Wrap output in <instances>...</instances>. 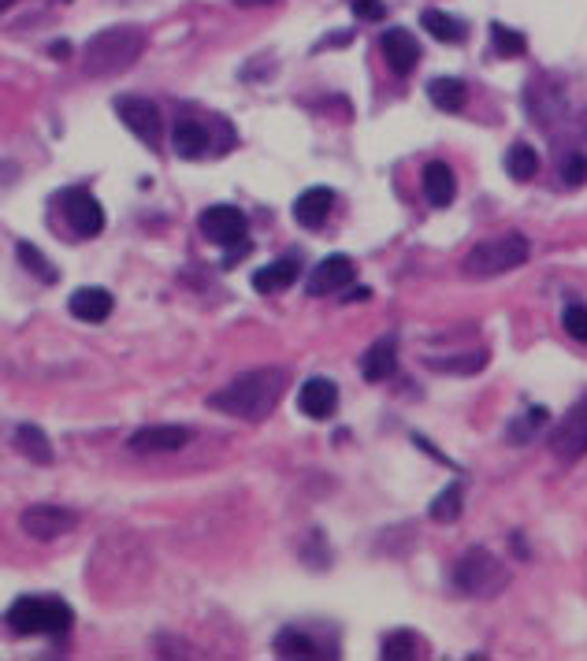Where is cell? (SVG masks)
I'll return each instance as SVG.
<instances>
[{
    "mask_svg": "<svg viewBox=\"0 0 587 661\" xmlns=\"http://www.w3.org/2000/svg\"><path fill=\"white\" fill-rule=\"evenodd\" d=\"M238 8H268V4H275V0H235Z\"/></svg>",
    "mask_w": 587,
    "mask_h": 661,
    "instance_id": "d590c367",
    "label": "cell"
},
{
    "mask_svg": "<svg viewBox=\"0 0 587 661\" xmlns=\"http://www.w3.org/2000/svg\"><path fill=\"white\" fill-rule=\"evenodd\" d=\"M420 639L413 632H391L383 639V658L387 661H402V658H417Z\"/></svg>",
    "mask_w": 587,
    "mask_h": 661,
    "instance_id": "f546056e",
    "label": "cell"
},
{
    "mask_svg": "<svg viewBox=\"0 0 587 661\" xmlns=\"http://www.w3.org/2000/svg\"><path fill=\"white\" fill-rule=\"evenodd\" d=\"M350 8L357 19H383V0H350Z\"/></svg>",
    "mask_w": 587,
    "mask_h": 661,
    "instance_id": "836d02e7",
    "label": "cell"
},
{
    "mask_svg": "<svg viewBox=\"0 0 587 661\" xmlns=\"http://www.w3.org/2000/svg\"><path fill=\"white\" fill-rule=\"evenodd\" d=\"M394 368H398V342H394L391 335L372 342L368 353L361 357V372H365L368 383H383V379H391Z\"/></svg>",
    "mask_w": 587,
    "mask_h": 661,
    "instance_id": "ac0fdd59",
    "label": "cell"
},
{
    "mask_svg": "<svg viewBox=\"0 0 587 661\" xmlns=\"http://www.w3.org/2000/svg\"><path fill=\"white\" fill-rule=\"evenodd\" d=\"M15 450L23 457H30L34 465H49L53 461V446H49V435L38 428V424H23L15 431Z\"/></svg>",
    "mask_w": 587,
    "mask_h": 661,
    "instance_id": "cb8c5ba5",
    "label": "cell"
},
{
    "mask_svg": "<svg viewBox=\"0 0 587 661\" xmlns=\"http://www.w3.org/2000/svg\"><path fill=\"white\" fill-rule=\"evenodd\" d=\"M197 227H201V234L209 238L212 246H223V249H235L246 242V231L249 223L246 216H242V208L235 205H212L205 208L201 216H197Z\"/></svg>",
    "mask_w": 587,
    "mask_h": 661,
    "instance_id": "52a82bcc",
    "label": "cell"
},
{
    "mask_svg": "<svg viewBox=\"0 0 587 661\" xmlns=\"http://www.w3.org/2000/svg\"><path fill=\"white\" fill-rule=\"evenodd\" d=\"M8 628L19 632V636H60L71 628L75 621V610L67 606L64 598L53 595H23L12 602L8 610Z\"/></svg>",
    "mask_w": 587,
    "mask_h": 661,
    "instance_id": "3957f363",
    "label": "cell"
},
{
    "mask_svg": "<svg viewBox=\"0 0 587 661\" xmlns=\"http://www.w3.org/2000/svg\"><path fill=\"white\" fill-rule=\"evenodd\" d=\"M171 145H175V156L201 160V156L212 153V134L201 119H179V123H175V134H171Z\"/></svg>",
    "mask_w": 587,
    "mask_h": 661,
    "instance_id": "2e32d148",
    "label": "cell"
},
{
    "mask_svg": "<svg viewBox=\"0 0 587 661\" xmlns=\"http://www.w3.org/2000/svg\"><path fill=\"white\" fill-rule=\"evenodd\" d=\"M116 116L123 119V127H131L145 145L160 142V108L149 97H116Z\"/></svg>",
    "mask_w": 587,
    "mask_h": 661,
    "instance_id": "30bf717a",
    "label": "cell"
},
{
    "mask_svg": "<svg viewBox=\"0 0 587 661\" xmlns=\"http://www.w3.org/2000/svg\"><path fill=\"white\" fill-rule=\"evenodd\" d=\"M428 101L435 108H443V112H461L465 101H469V90H465V82L461 78H431L428 82Z\"/></svg>",
    "mask_w": 587,
    "mask_h": 661,
    "instance_id": "603a6c76",
    "label": "cell"
},
{
    "mask_svg": "<svg viewBox=\"0 0 587 661\" xmlns=\"http://www.w3.org/2000/svg\"><path fill=\"white\" fill-rule=\"evenodd\" d=\"M539 424H547V409H532L528 420L521 416V420L509 428V442H513V446H521V439H532V431L539 428Z\"/></svg>",
    "mask_w": 587,
    "mask_h": 661,
    "instance_id": "4dcf8cb0",
    "label": "cell"
},
{
    "mask_svg": "<svg viewBox=\"0 0 587 661\" xmlns=\"http://www.w3.org/2000/svg\"><path fill=\"white\" fill-rule=\"evenodd\" d=\"M565 182L569 186H584L587 182V156L584 153H573L565 160Z\"/></svg>",
    "mask_w": 587,
    "mask_h": 661,
    "instance_id": "d6a6232c",
    "label": "cell"
},
{
    "mask_svg": "<svg viewBox=\"0 0 587 661\" xmlns=\"http://www.w3.org/2000/svg\"><path fill=\"white\" fill-rule=\"evenodd\" d=\"M190 442V428L179 424H157V428H142L131 435L134 454H171V450H183Z\"/></svg>",
    "mask_w": 587,
    "mask_h": 661,
    "instance_id": "5bb4252c",
    "label": "cell"
},
{
    "mask_svg": "<svg viewBox=\"0 0 587 661\" xmlns=\"http://www.w3.org/2000/svg\"><path fill=\"white\" fill-rule=\"evenodd\" d=\"M461 506H465V487H461V480H454L435 494V502L428 506V517L435 520V524H454V520L461 517Z\"/></svg>",
    "mask_w": 587,
    "mask_h": 661,
    "instance_id": "d4e9b609",
    "label": "cell"
},
{
    "mask_svg": "<svg viewBox=\"0 0 587 661\" xmlns=\"http://www.w3.org/2000/svg\"><path fill=\"white\" fill-rule=\"evenodd\" d=\"M19 524H23V532H27L30 539H38V543H53V539H60V535L75 532L79 513H71V509H64V506H53V502H41V506L23 509Z\"/></svg>",
    "mask_w": 587,
    "mask_h": 661,
    "instance_id": "9c48e42d",
    "label": "cell"
},
{
    "mask_svg": "<svg viewBox=\"0 0 587 661\" xmlns=\"http://www.w3.org/2000/svg\"><path fill=\"white\" fill-rule=\"evenodd\" d=\"M584 134H587V112H584Z\"/></svg>",
    "mask_w": 587,
    "mask_h": 661,
    "instance_id": "74e56055",
    "label": "cell"
},
{
    "mask_svg": "<svg viewBox=\"0 0 587 661\" xmlns=\"http://www.w3.org/2000/svg\"><path fill=\"white\" fill-rule=\"evenodd\" d=\"M550 450L565 465H573V461H580L587 454V394L561 416L558 428L550 431Z\"/></svg>",
    "mask_w": 587,
    "mask_h": 661,
    "instance_id": "8992f818",
    "label": "cell"
},
{
    "mask_svg": "<svg viewBox=\"0 0 587 661\" xmlns=\"http://www.w3.org/2000/svg\"><path fill=\"white\" fill-rule=\"evenodd\" d=\"M379 52H383V60L391 67L394 75H409V71H417L420 64V41L402 30V26H394V30H383V38H379Z\"/></svg>",
    "mask_w": 587,
    "mask_h": 661,
    "instance_id": "7c38bea8",
    "label": "cell"
},
{
    "mask_svg": "<svg viewBox=\"0 0 587 661\" xmlns=\"http://www.w3.org/2000/svg\"><path fill=\"white\" fill-rule=\"evenodd\" d=\"M145 52V30L142 26H108L101 34L86 41V75L112 78L123 75L127 67L138 64Z\"/></svg>",
    "mask_w": 587,
    "mask_h": 661,
    "instance_id": "7a4b0ae2",
    "label": "cell"
},
{
    "mask_svg": "<svg viewBox=\"0 0 587 661\" xmlns=\"http://www.w3.org/2000/svg\"><path fill=\"white\" fill-rule=\"evenodd\" d=\"M491 45H495V56L513 60V56H521L528 49V38L517 34V30H509L506 23H491Z\"/></svg>",
    "mask_w": 587,
    "mask_h": 661,
    "instance_id": "83f0119b",
    "label": "cell"
},
{
    "mask_svg": "<svg viewBox=\"0 0 587 661\" xmlns=\"http://www.w3.org/2000/svg\"><path fill=\"white\" fill-rule=\"evenodd\" d=\"M424 197H428V205H435V208L454 205L457 179H454V171H450V164L431 160L428 168H424Z\"/></svg>",
    "mask_w": 587,
    "mask_h": 661,
    "instance_id": "d6986e66",
    "label": "cell"
},
{
    "mask_svg": "<svg viewBox=\"0 0 587 661\" xmlns=\"http://www.w3.org/2000/svg\"><path fill=\"white\" fill-rule=\"evenodd\" d=\"M528 253H532L528 238L517 231H506L472 249L469 257H465V264H461V272L469 275V279H495V275H506V272H513V268H521L524 260H528Z\"/></svg>",
    "mask_w": 587,
    "mask_h": 661,
    "instance_id": "5b68a950",
    "label": "cell"
},
{
    "mask_svg": "<svg viewBox=\"0 0 587 661\" xmlns=\"http://www.w3.org/2000/svg\"><path fill=\"white\" fill-rule=\"evenodd\" d=\"M301 275V264L294 257H283L275 260V264H268V268H261V272H253V290L257 294H279V290H287V286L298 283Z\"/></svg>",
    "mask_w": 587,
    "mask_h": 661,
    "instance_id": "44dd1931",
    "label": "cell"
},
{
    "mask_svg": "<svg viewBox=\"0 0 587 661\" xmlns=\"http://www.w3.org/2000/svg\"><path fill=\"white\" fill-rule=\"evenodd\" d=\"M67 309L82 324H101V320L112 316V294H108L105 286H79L71 294V301H67Z\"/></svg>",
    "mask_w": 587,
    "mask_h": 661,
    "instance_id": "9a60e30c",
    "label": "cell"
},
{
    "mask_svg": "<svg viewBox=\"0 0 587 661\" xmlns=\"http://www.w3.org/2000/svg\"><path fill=\"white\" fill-rule=\"evenodd\" d=\"M15 0H0V12H8V8H12Z\"/></svg>",
    "mask_w": 587,
    "mask_h": 661,
    "instance_id": "8d00e7d4",
    "label": "cell"
},
{
    "mask_svg": "<svg viewBox=\"0 0 587 661\" xmlns=\"http://www.w3.org/2000/svg\"><path fill=\"white\" fill-rule=\"evenodd\" d=\"M287 390V372L283 368H253L242 372L238 379H231L223 390L209 394V409L223 416H235V420H249V424H261L275 413V405Z\"/></svg>",
    "mask_w": 587,
    "mask_h": 661,
    "instance_id": "6da1fadb",
    "label": "cell"
},
{
    "mask_svg": "<svg viewBox=\"0 0 587 661\" xmlns=\"http://www.w3.org/2000/svg\"><path fill=\"white\" fill-rule=\"evenodd\" d=\"M420 26L435 41H443V45H461V41L469 38V26L461 23V19H454V15L439 12V8H424L420 12Z\"/></svg>",
    "mask_w": 587,
    "mask_h": 661,
    "instance_id": "7402d4cb",
    "label": "cell"
},
{
    "mask_svg": "<svg viewBox=\"0 0 587 661\" xmlns=\"http://www.w3.org/2000/svg\"><path fill=\"white\" fill-rule=\"evenodd\" d=\"M53 56H56V60H67V56H71V45H67V41H56Z\"/></svg>",
    "mask_w": 587,
    "mask_h": 661,
    "instance_id": "e575fe53",
    "label": "cell"
},
{
    "mask_svg": "<svg viewBox=\"0 0 587 661\" xmlns=\"http://www.w3.org/2000/svg\"><path fill=\"white\" fill-rule=\"evenodd\" d=\"M561 324H565V331H569L573 338L587 342V309L584 305H569V309L561 312Z\"/></svg>",
    "mask_w": 587,
    "mask_h": 661,
    "instance_id": "1f68e13d",
    "label": "cell"
},
{
    "mask_svg": "<svg viewBox=\"0 0 587 661\" xmlns=\"http://www.w3.org/2000/svg\"><path fill=\"white\" fill-rule=\"evenodd\" d=\"M19 260H23V268H27L30 275H38L41 283H56V279H60V272L45 260V253H41L38 246H30V242H19Z\"/></svg>",
    "mask_w": 587,
    "mask_h": 661,
    "instance_id": "f1b7e54d",
    "label": "cell"
},
{
    "mask_svg": "<svg viewBox=\"0 0 587 661\" xmlns=\"http://www.w3.org/2000/svg\"><path fill=\"white\" fill-rule=\"evenodd\" d=\"M353 275H357L353 260L346 257V253H331V257L320 260V264H316V272L309 275V294H313V298L339 294V290H346V286L353 283Z\"/></svg>",
    "mask_w": 587,
    "mask_h": 661,
    "instance_id": "8fae6325",
    "label": "cell"
},
{
    "mask_svg": "<svg viewBox=\"0 0 587 661\" xmlns=\"http://www.w3.org/2000/svg\"><path fill=\"white\" fill-rule=\"evenodd\" d=\"M298 409L309 416V420H327V416L339 409V387L324 376L305 379L298 390Z\"/></svg>",
    "mask_w": 587,
    "mask_h": 661,
    "instance_id": "4fadbf2b",
    "label": "cell"
},
{
    "mask_svg": "<svg viewBox=\"0 0 587 661\" xmlns=\"http://www.w3.org/2000/svg\"><path fill=\"white\" fill-rule=\"evenodd\" d=\"M539 171V153H535L532 145H509V153H506V175L509 179H517V182H528Z\"/></svg>",
    "mask_w": 587,
    "mask_h": 661,
    "instance_id": "484cf974",
    "label": "cell"
},
{
    "mask_svg": "<svg viewBox=\"0 0 587 661\" xmlns=\"http://www.w3.org/2000/svg\"><path fill=\"white\" fill-rule=\"evenodd\" d=\"M428 368L435 372H457V376H469V372H480L487 364V350H472V353H457V357H428Z\"/></svg>",
    "mask_w": 587,
    "mask_h": 661,
    "instance_id": "4316f807",
    "label": "cell"
},
{
    "mask_svg": "<svg viewBox=\"0 0 587 661\" xmlns=\"http://www.w3.org/2000/svg\"><path fill=\"white\" fill-rule=\"evenodd\" d=\"M60 205H64L67 227L79 234V238H97V234L105 231V208H101V201L86 186H71L60 197Z\"/></svg>",
    "mask_w": 587,
    "mask_h": 661,
    "instance_id": "ba28073f",
    "label": "cell"
},
{
    "mask_svg": "<svg viewBox=\"0 0 587 661\" xmlns=\"http://www.w3.org/2000/svg\"><path fill=\"white\" fill-rule=\"evenodd\" d=\"M454 587L461 595L469 598H495L502 595L509 587V569L506 561L495 558L491 550H483V546H472L465 550L454 565Z\"/></svg>",
    "mask_w": 587,
    "mask_h": 661,
    "instance_id": "277c9868",
    "label": "cell"
},
{
    "mask_svg": "<svg viewBox=\"0 0 587 661\" xmlns=\"http://www.w3.org/2000/svg\"><path fill=\"white\" fill-rule=\"evenodd\" d=\"M275 654L279 658H335V650L316 643L313 636H305L301 628H283L275 636Z\"/></svg>",
    "mask_w": 587,
    "mask_h": 661,
    "instance_id": "ffe728a7",
    "label": "cell"
},
{
    "mask_svg": "<svg viewBox=\"0 0 587 661\" xmlns=\"http://www.w3.org/2000/svg\"><path fill=\"white\" fill-rule=\"evenodd\" d=\"M331 205H335V194H331L327 186H313V190H305V194L294 201V220H298L301 227L316 231V227H324V220L331 216Z\"/></svg>",
    "mask_w": 587,
    "mask_h": 661,
    "instance_id": "e0dca14e",
    "label": "cell"
}]
</instances>
